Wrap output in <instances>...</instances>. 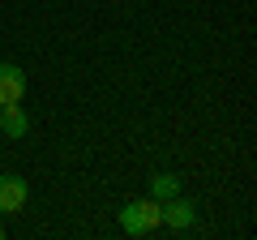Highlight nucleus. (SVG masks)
I'll return each instance as SVG.
<instances>
[{
  "label": "nucleus",
  "mask_w": 257,
  "mask_h": 240,
  "mask_svg": "<svg viewBox=\"0 0 257 240\" xmlns=\"http://www.w3.org/2000/svg\"><path fill=\"white\" fill-rule=\"evenodd\" d=\"M120 227H124L128 236H150L155 227H163V206H159L155 197L128 202L124 210H120Z\"/></svg>",
  "instance_id": "f257e3e1"
},
{
  "label": "nucleus",
  "mask_w": 257,
  "mask_h": 240,
  "mask_svg": "<svg viewBox=\"0 0 257 240\" xmlns=\"http://www.w3.org/2000/svg\"><path fill=\"white\" fill-rule=\"evenodd\" d=\"M163 206V227H172V231H189L193 223H197V202H189V197H167V202H159Z\"/></svg>",
  "instance_id": "f03ea898"
},
{
  "label": "nucleus",
  "mask_w": 257,
  "mask_h": 240,
  "mask_svg": "<svg viewBox=\"0 0 257 240\" xmlns=\"http://www.w3.org/2000/svg\"><path fill=\"white\" fill-rule=\"evenodd\" d=\"M26 99V73L9 60H0V103H22Z\"/></svg>",
  "instance_id": "7ed1b4c3"
},
{
  "label": "nucleus",
  "mask_w": 257,
  "mask_h": 240,
  "mask_svg": "<svg viewBox=\"0 0 257 240\" xmlns=\"http://www.w3.org/2000/svg\"><path fill=\"white\" fill-rule=\"evenodd\" d=\"M26 206V180L22 176H0V214H18Z\"/></svg>",
  "instance_id": "20e7f679"
},
{
  "label": "nucleus",
  "mask_w": 257,
  "mask_h": 240,
  "mask_svg": "<svg viewBox=\"0 0 257 240\" xmlns=\"http://www.w3.org/2000/svg\"><path fill=\"white\" fill-rule=\"evenodd\" d=\"M0 133H5V138H26V133H30L26 107H18V103H0Z\"/></svg>",
  "instance_id": "39448f33"
},
{
  "label": "nucleus",
  "mask_w": 257,
  "mask_h": 240,
  "mask_svg": "<svg viewBox=\"0 0 257 240\" xmlns=\"http://www.w3.org/2000/svg\"><path fill=\"white\" fill-rule=\"evenodd\" d=\"M180 193V176L176 172H159L155 180H150V197H155V202H167V197H176Z\"/></svg>",
  "instance_id": "423d86ee"
},
{
  "label": "nucleus",
  "mask_w": 257,
  "mask_h": 240,
  "mask_svg": "<svg viewBox=\"0 0 257 240\" xmlns=\"http://www.w3.org/2000/svg\"><path fill=\"white\" fill-rule=\"evenodd\" d=\"M0 236H5V227H0Z\"/></svg>",
  "instance_id": "0eeeda50"
}]
</instances>
